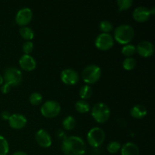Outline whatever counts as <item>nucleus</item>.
<instances>
[{"label":"nucleus","mask_w":155,"mask_h":155,"mask_svg":"<svg viewBox=\"0 0 155 155\" xmlns=\"http://www.w3.org/2000/svg\"><path fill=\"white\" fill-rule=\"evenodd\" d=\"M76 124H77V121H76L75 118L73 116L69 115L63 120L62 126H63L64 129H65L66 130H72L76 127Z\"/></svg>","instance_id":"nucleus-20"},{"label":"nucleus","mask_w":155,"mask_h":155,"mask_svg":"<svg viewBox=\"0 0 155 155\" xmlns=\"http://www.w3.org/2000/svg\"><path fill=\"white\" fill-rule=\"evenodd\" d=\"M61 80L64 84L73 86L79 81L80 76L77 71L72 68H66L61 72Z\"/></svg>","instance_id":"nucleus-9"},{"label":"nucleus","mask_w":155,"mask_h":155,"mask_svg":"<svg viewBox=\"0 0 155 155\" xmlns=\"http://www.w3.org/2000/svg\"><path fill=\"white\" fill-rule=\"evenodd\" d=\"M11 88H12V86H11L10 85H8V84H7V83H4V84L2 85V87H1L2 92L3 94L8 93V92H10Z\"/></svg>","instance_id":"nucleus-30"},{"label":"nucleus","mask_w":155,"mask_h":155,"mask_svg":"<svg viewBox=\"0 0 155 155\" xmlns=\"http://www.w3.org/2000/svg\"><path fill=\"white\" fill-rule=\"evenodd\" d=\"M33 18V12L28 7H24L20 9L16 14L15 21L20 26H26L31 21Z\"/></svg>","instance_id":"nucleus-10"},{"label":"nucleus","mask_w":155,"mask_h":155,"mask_svg":"<svg viewBox=\"0 0 155 155\" xmlns=\"http://www.w3.org/2000/svg\"><path fill=\"white\" fill-rule=\"evenodd\" d=\"M29 101L33 105H39L42 101V95L37 92H32L29 97Z\"/></svg>","instance_id":"nucleus-25"},{"label":"nucleus","mask_w":155,"mask_h":155,"mask_svg":"<svg viewBox=\"0 0 155 155\" xmlns=\"http://www.w3.org/2000/svg\"><path fill=\"white\" fill-rule=\"evenodd\" d=\"M136 60L133 57H128L125 58L123 61V68L127 71L133 70L136 66Z\"/></svg>","instance_id":"nucleus-23"},{"label":"nucleus","mask_w":155,"mask_h":155,"mask_svg":"<svg viewBox=\"0 0 155 155\" xmlns=\"http://www.w3.org/2000/svg\"><path fill=\"white\" fill-rule=\"evenodd\" d=\"M75 108L78 112L82 114H86L90 110V105L85 100H79L76 102Z\"/></svg>","instance_id":"nucleus-19"},{"label":"nucleus","mask_w":155,"mask_h":155,"mask_svg":"<svg viewBox=\"0 0 155 155\" xmlns=\"http://www.w3.org/2000/svg\"><path fill=\"white\" fill-rule=\"evenodd\" d=\"M61 150L64 155H84L86 151V143L79 136H68L62 142Z\"/></svg>","instance_id":"nucleus-1"},{"label":"nucleus","mask_w":155,"mask_h":155,"mask_svg":"<svg viewBox=\"0 0 155 155\" xmlns=\"http://www.w3.org/2000/svg\"><path fill=\"white\" fill-rule=\"evenodd\" d=\"M20 35L23 39H26L27 41H30L34 37V32L30 27L27 26H24L21 27L19 30Z\"/></svg>","instance_id":"nucleus-18"},{"label":"nucleus","mask_w":155,"mask_h":155,"mask_svg":"<svg viewBox=\"0 0 155 155\" xmlns=\"http://www.w3.org/2000/svg\"><path fill=\"white\" fill-rule=\"evenodd\" d=\"M149 10H150V13H151V15H154V12H155V8H154V6H153V7L151 8H149Z\"/></svg>","instance_id":"nucleus-33"},{"label":"nucleus","mask_w":155,"mask_h":155,"mask_svg":"<svg viewBox=\"0 0 155 155\" xmlns=\"http://www.w3.org/2000/svg\"><path fill=\"white\" fill-rule=\"evenodd\" d=\"M19 64L23 70L31 71L36 68V61L34 58L30 54H23L19 59Z\"/></svg>","instance_id":"nucleus-15"},{"label":"nucleus","mask_w":155,"mask_h":155,"mask_svg":"<svg viewBox=\"0 0 155 155\" xmlns=\"http://www.w3.org/2000/svg\"><path fill=\"white\" fill-rule=\"evenodd\" d=\"M105 140V133L99 127H93L87 133V141L93 148H98Z\"/></svg>","instance_id":"nucleus-5"},{"label":"nucleus","mask_w":155,"mask_h":155,"mask_svg":"<svg viewBox=\"0 0 155 155\" xmlns=\"http://www.w3.org/2000/svg\"><path fill=\"white\" fill-rule=\"evenodd\" d=\"M11 114L10 112L8 111V110H4V111L2 112L1 114V117L2 118L3 120H8L9 118H10L11 117Z\"/></svg>","instance_id":"nucleus-31"},{"label":"nucleus","mask_w":155,"mask_h":155,"mask_svg":"<svg viewBox=\"0 0 155 155\" xmlns=\"http://www.w3.org/2000/svg\"><path fill=\"white\" fill-rule=\"evenodd\" d=\"M4 81L11 86H15L21 83L23 74L21 70L14 67L8 68L4 73Z\"/></svg>","instance_id":"nucleus-6"},{"label":"nucleus","mask_w":155,"mask_h":155,"mask_svg":"<svg viewBox=\"0 0 155 155\" xmlns=\"http://www.w3.org/2000/svg\"><path fill=\"white\" fill-rule=\"evenodd\" d=\"M35 138H36V141L38 145L42 148H49L52 143V139L50 134L43 129L39 130L36 132Z\"/></svg>","instance_id":"nucleus-12"},{"label":"nucleus","mask_w":155,"mask_h":155,"mask_svg":"<svg viewBox=\"0 0 155 155\" xmlns=\"http://www.w3.org/2000/svg\"><path fill=\"white\" fill-rule=\"evenodd\" d=\"M9 151L8 142L5 138L0 136V155H7Z\"/></svg>","instance_id":"nucleus-26"},{"label":"nucleus","mask_w":155,"mask_h":155,"mask_svg":"<svg viewBox=\"0 0 155 155\" xmlns=\"http://www.w3.org/2000/svg\"><path fill=\"white\" fill-rule=\"evenodd\" d=\"M41 114L47 118H54L57 117L61 112V105L58 101L54 100H48L45 101L41 106Z\"/></svg>","instance_id":"nucleus-7"},{"label":"nucleus","mask_w":155,"mask_h":155,"mask_svg":"<svg viewBox=\"0 0 155 155\" xmlns=\"http://www.w3.org/2000/svg\"><path fill=\"white\" fill-rule=\"evenodd\" d=\"M33 48L34 45L31 41H26L22 45L23 51L25 54H30L33 51Z\"/></svg>","instance_id":"nucleus-29"},{"label":"nucleus","mask_w":155,"mask_h":155,"mask_svg":"<svg viewBox=\"0 0 155 155\" xmlns=\"http://www.w3.org/2000/svg\"><path fill=\"white\" fill-rule=\"evenodd\" d=\"M121 52L126 57H132L133 54H136V47L133 44H127V45H124L121 49Z\"/></svg>","instance_id":"nucleus-22"},{"label":"nucleus","mask_w":155,"mask_h":155,"mask_svg":"<svg viewBox=\"0 0 155 155\" xmlns=\"http://www.w3.org/2000/svg\"><path fill=\"white\" fill-rule=\"evenodd\" d=\"M121 155H139V148L134 142H129L121 146Z\"/></svg>","instance_id":"nucleus-16"},{"label":"nucleus","mask_w":155,"mask_h":155,"mask_svg":"<svg viewBox=\"0 0 155 155\" xmlns=\"http://www.w3.org/2000/svg\"><path fill=\"white\" fill-rule=\"evenodd\" d=\"M8 121L10 127L15 130H21V129L24 128L27 124V117L21 114H12Z\"/></svg>","instance_id":"nucleus-13"},{"label":"nucleus","mask_w":155,"mask_h":155,"mask_svg":"<svg viewBox=\"0 0 155 155\" xmlns=\"http://www.w3.org/2000/svg\"><path fill=\"white\" fill-rule=\"evenodd\" d=\"M101 76V69L96 64H90L86 66L82 72V78L87 84H93L96 83Z\"/></svg>","instance_id":"nucleus-4"},{"label":"nucleus","mask_w":155,"mask_h":155,"mask_svg":"<svg viewBox=\"0 0 155 155\" xmlns=\"http://www.w3.org/2000/svg\"><path fill=\"white\" fill-rule=\"evenodd\" d=\"M148 110L142 104H136L130 110V114L136 119H142L147 115Z\"/></svg>","instance_id":"nucleus-17"},{"label":"nucleus","mask_w":155,"mask_h":155,"mask_svg":"<svg viewBox=\"0 0 155 155\" xmlns=\"http://www.w3.org/2000/svg\"><path fill=\"white\" fill-rule=\"evenodd\" d=\"M92 116L98 124L107 122L110 116V110L108 106L103 102H98L92 108Z\"/></svg>","instance_id":"nucleus-3"},{"label":"nucleus","mask_w":155,"mask_h":155,"mask_svg":"<svg viewBox=\"0 0 155 155\" xmlns=\"http://www.w3.org/2000/svg\"><path fill=\"white\" fill-rule=\"evenodd\" d=\"M80 98H82V100H87L92 96V89L89 85H85L83 86L80 89Z\"/></svg>","instance_id":"nucleus-21"},{"label":"nucleus","mask_w":155,"mask_h":155,"mask_svg":"<svg viewBox=\"0 0 155 155\" xmlns=\"http://www.w3.org/2000/svg\"><path fill=\"white\" fill-rule=\"evenodd\" d=\"M133 0H117V4L118 8H119V12L123 10H127L130 8L133 5Z\"/></svg>","instance_id":"nucleus-28"},{"label":"nucleus","mask_w":155,"mask_h":155,"mask_svg":"<svg viewBox=\"0 0 155 155\" xmlns=\"http://www.w3.org/2000/svg\"><path fill=\"white\" fill-rule=\"evenodd\" d=\"M3 83H4V79H3L2 76L0 74V86H2L3 84Z\"/></svg>","instance_id":"nucleus-34"},{"label":"nucleus","mask_w":155,"mask_h":155,"mask_svg":"<svg viewBox=\"0 0 155 155\" xmlns=\"http://www.w3.org/2000/svg\"><path fill=\"white\" fill-rule=\"evenodd\" d=\"M114 39L110 33H101L96 36L95 40V45L98 49L102 51H107L113 47Z\"/></svg>","instance_id":"nucleus-8"},{"label":"nucleus","mask_w":155,"mask_h":155,"mask_svg":"<svg viewBox=\"0 0 155 155\" xmlns=\"http://www.w3.org/2000/svg\"><path fill=\"white\" fill-rule=\"evenodd\" d=\"M99 29L103 32V33H109L112 31L114 29V25L110 21L107 20H104L99 23Z\"/></svg>","instance_id":"nucleus-24"},{"label":"nucleus","mask_w":155,"mask_h":155,"mask_svg":"<svg viewBox=\"0 0 155 155\" xmlns=\"http://www.w3.org/2000/svg\"><path fill=\"white\" fill-rule=\"evenodd\" d=\"M12 155H28L26 152L22 151H15V153H13Z\"/></svg>","instance_id":"nucleus-32"},{"label":"nucleus","mask_w":155,"mask_h":155,"mask_svg":"<svg viewBox=\"0 0 155 155\" xmlns=\"http://www.w3.org/2000/svg\"><path fill=\"white\" fill-rule=\"evenodd\" d=\"M121 145L117 141H112L108 143L107 146V150L110 154H117L120 150Z\"/></svg>","instance_id":"nucleus-27"},{"label":"nucleus","mask_w":155,"mask_h":155,"mask_svg":"<svg viewBox=\"0 0 155 155\" xmlns=\"http://www.w3.org/2000/svg\"><path fill=\"white\" fill-rule=\"evenodd\" d=\"M136 47V51L142 57L148 58L154 54V45L150 41H141Z\"/></svg>","instance_id":"nucleus-11"},{"label":"nucleus","mask_w":155,"mask_h":155,"mask_svg":"<svg viewBox=\"0 0 155 155\" xmlns=\"http://www.w3.org/2000/svg\"><path fill=\"white\" fill-rule=\"evenodd\" d=\"M134 36L135 30L130 24H120L115 28L114 32L115 40L122 45L130 43L133 40Z\"/></svg>","instance_id":"nucleus-2"},{"label":"nucleus","mask_w":155,"mask_h":155,"mask_svg":"<svg viewBox=\"0 0 155 155\" xmlns=\"http://www.w3.org/2000/svg\"><path fill=\"white\" fill-rule=\"evenodd\" d=\"M133 17L138 22H145L151 17L149 8L146 6H138L133 11Z\"/></svg>","instance_id":"nucleus-14"}]
</instances>
